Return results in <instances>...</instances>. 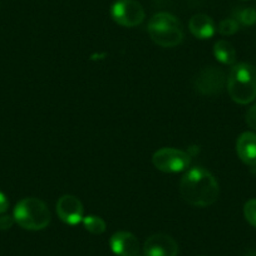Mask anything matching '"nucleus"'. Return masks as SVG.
<instances>
[{
  "label": "nucleus",
  "mask_w": 256,
  "mask_h": 256,
  "mask_svg": "<svg viewBox=\"0 0 256 256\" xmlns=\"http://www.w3.org/2000/svg\"><path fill=\"white\" fill-rule=\"evenodd\" d=\"M180 194L190 205L208 208L218 198L220 187L210 171L204 167H194L180 181Z\"/></svg>",
  "instance_id": "nucleus-1"
},
{
  "label": "nucleus",
  "mask_w": 256,
  "mask_h": 256,
  "mask_svg": "<svg viewBox=\"0 0 256 256\" xmlns=\"http://www.w3.org/2000/svg\"><path fill=\"white\" fill-rule=\"evenodd\" d=\"M228 92L238 104H248L256 100V67L248 63L235 64L228 78Z\"/></svg>",
  "instance_id": "nucleus-2"
},
{
  "label": "nucleus",
  "mask_w": 256,
  "mask_h": 256,
  "mask_svg": "<svg viewBox=\"0 0 256 256\" xmlns=\"http://www.w3.org/2000/svg\"><path fill=\"white\" fill-rule=\"evenodd\" d=\"M13 218L20 228L30 231L43 230L52 218L48 206L36 198H26L19 201L14 208Z\"/></svg>",
  "instance_id": "nucleus-3"
},
{
  "label": "nucleus",
  "mask_w": 256,
  "mask_h": 256,
  "mask_svg": "<svg viewBox=\"0 0 256 256\" xmlns=\"http://www.w3.org/2000/svg\"><path fill=\"white\" fill-rule=\"evenodd\" d=\"M152 40L164 48H174L184 40V29L174 16L170 13H157L150 19L147 26Z\"/></svg>",
  "instance_id": "nucleus-4"
},
{
  "label": "nucleus",
  "mask_w": 256,
  "mask_h": 256,
  "mask_svg": "<svg viewBox=\"0 0 256 256\" xmlns=\"http://www.w3.org/2000/svg\"><path fill=\"white\" fill-rule=\"evenodd\" d=\"M188 154L181 150L172 148V147H164L154 152L152 157V164L158 171L166 174H177L182 172L190 166Z\"/></svg>",
  "instance_id": "nucleus-5"
},
{
  "label": "nucleus",
  "mask_w": 256,
  "mask_h": 256,
  "mask_svg": "<svg viewBox=\"0 0 256 256\" xmlns=\"http://www.w3.org/2000/svg\"><path fill=\"white\" fill-rule=\"evenodd\" d=\"M110 16L118 26L134 28L144 20V9L137 0H117L110 8Z\"/></svg>",
  "instance_id": "nucleus-6"
},
{
  "label": "nucleus",
  "mask_w": 256,
  "mask_h": 256,
  "mask_svg": "<svg viewBox=\"0 0 256 256\" xmlns=\"http://www.w3.org/2000/svg\"><path fill=\"white\" fill-rule=\"evenodd\" d=\"M225 73L216 67H205L198 73L194 80L195 90L205 97L218 96L225 88Z\"/></svg>",
  "instance_id": "nucleus-7"
},
{
  "label": "nucleus",
  "mask_w": 256,
  "mask_h": 256,
  "mask_svg": "<svg viewBox=\"0 0 256 256\" xmlns=\"http://www.w3.org/2000/svg\"><path fill=\"white\" fill-rule=\"evenodd\" d=\"M56 214L63 222L68 225H77L83 221L84 208L78 198L73 195H64L56 202Z\"/></svg>",
  "instance_id": "nucleus-8"
},
{
  "label": "nucleus",
  "mask_w": 256,
  "mask_h": 256,
  "mask_svg": "<svg viewBox=\"0 0 256 256\" xmlns=\"http://www.w3.org/2000/svg\"><path fill=\"white\" fill-rule=\"evenodd\" d=\"M144 251V256H177L178 245L166 234H154L146 240Z\"/></svg>",
  "instance_id": "nucleus-9"
},
{
  "label": "nucleus",
  "mask_w": 256,
  "mask_h": 256,
  "mask_svg": "<svg viewBox=\"0 0 256 256\" xmlns=\"http://www.w3.org/2000/svg\"><path fill=\"white\" fill-rule=\"evenodd\" d=\"M110 245L113 252L118 256H134L140 252L138 238L128 231L113 234Z\"/></svg>",
  "instance_id": "nucleus-10"
},
{
  "label": "nucleus",
  "mask_w": 256,
  "mask_h": 256,
  "mask_svg": "<svg viewBox=\"0 0 256 256\" xmlns=\"http://www.w3.org/2000/svg\"><path fill=\"white\" fill-rule=\"evenodd\" d=\"M238 158L248 166H256V134L254 132H244L236 142Z\"/></svg>",
  "instance_id": "nucleus-11"
},
{
  "label": "nucleus",
  "mask_w": 256,
  "mask_h": 256,
  "mask_svg": "<svg viewBox=\"0 0 256 256\" xmlns=\"http://www.w3.org/2000/svg\"><path fill=\"white\" fill-rule=\"evenodd\" d=\"M190 32L195 38L205 40V39L212 38L215 34V23L212 19L206 14H196L190 19L188 23Z\"/></svg>",
  "instance_id": "nucleus-12"
},
{
  "label": "nucleus",
  "mask_w": 256,
  "mask_h": 256,
  "mask_svg": "<svg viewBox=\"0 0 256 256\" xmlns=\"http://www.w3.org/2000/svg\"><path fill=\"white\" fill-rule=\"evenodd\" d=\"M214 54L220 63L231 66L236 60V50L232 44L228 40H218L214 46Z\"/></svg>",
  "instance_id": "nucleus-13"
},
{
  "label": "nucleus",
  "mask_w": 256,
  "mask_h": 256,
  "mask_svg": "<svg viewBox=\"0 0 256 256\" xmlns=\"http://www.w3.org/2000/svg\"><path fill=\"white\" fill-rule=\"evenodd\" d=\"M83 225H84L86 230L88 232L93 234V235H100L106 231V222L102 218L94 215H90L83 218Z\"/></svg>",
  "instance_id": "nucleus-14"
},
{
  "label": "nucleus",
  "mask_w": 256,
  "mask_h": 256,
  "mask_svg": "<svg viewBox=\"0 0 256 256\" xmlns=\"http://www.w3.org/2000/svg\"><path fill=\"white\" fill-rule=\"evenodd\" d=\"M234 19L238 24L245 26H251L256 24V9L254 8H238L234 12Z\"/></svg>",
  "instance_id": "nucleus-15"
},
{
  "label": "nucleus",
  "mask_w": 256,
  "mask_h": 256,
  "mask_svg": "<svg viewBox=\"0 0 256 256\" xmlns=\"http://www.w3.org/2000/svg\"><path fill=\"white\" fill-rule=\"evenodd\" d=\"M238 28H240V24L235 19L228 18L220 22L218 30L221 36H232L238 30Z\"/></svg>",
  "instance_id": "nucleus-16"
},
{
  "label": "nucleus",
  "mask_w": 256,
  "mask_h": 256,
  "mask_svg": "<svg viewBox=\"0 0 256 256\" xmlns=\"http://www.w3.org/2000/svg\"><path fill=\"white\" fill-rule=\"evenodd\" d=\"M244 215L251 226L256 228V198H251L244 206Z\"/></svg>",
  "instance_id": "nucleus-17"
},
{
  "label": "nucleus",
  "mask_w": 256,
  "mask_h": 256,
  "mask_svg": "<svg viewBox=\"0 0 256 256\" xmlns=\"http://www.w3.org/2000/svg\"><path fill=\"white\" fill-rule=\"evenodd\" d=\"M246 123L251 128L256 130V103L248 108V113H246Z\"/></svg>",
  "instance_id": "nucleus-18"
},
{
  "label": "nucleus",
  "mask_w": 256,
  "mask_h": 256,
  "mask_svg": "<svg viewBox=\"0 0 256 256\" xmlns=\"http://www.w3.org/2000/svg\"><path fill=\"white\" fill-rule=\"evenodd\" d=\"M14 222L16 221H14V218H12V216H0V230H9L13 226Z\"/></svg>",
  "instance_id": "nucleus-19"
},
{
  "label": "nucleus",
  "mask_w": 256,
  "mask_h": 256,
  "mask_svg": "<svg viewBox=\"0 0 256 256\" xmlns=\"http://www.w3.org/2000/svg\"><path fill=\"white\" fill-rule=\"evenodd\" d=\"M9 208V201L3 192H0V215L6 212Z\"/></svg>",
  "instance_id": "nucleus-20"
},
{
  "label": "nucleus",
  "mask_w": 256,
  "mask_h": 256,
  "mask_svg": "<svg viewBox=\"0 0 256 256\" xmlns=\"http://www.w3.org/2000/svg\"><path fill=\"white\" fill-rule=\"evenodd\" d=\"M134 256H144V255H140V254H137V255H134Z\"/></svg>",
  "instance_id": "nucleus-21"
},
{
  "label": "nucleus",
  "mask_w": 256,
  "mask_h": 256,
  "mask_svg": "<svg viewBox=\"0 0 256 256\" xmlns=\"http://www.w3.org/2000/svg\"><path fill=\"white\" fill-rule=\"evenodd\" d=\"M252 256H256V254H252Z\"/></svg>",
  "instance_id": "nucleus-22"
}]
</instances>
